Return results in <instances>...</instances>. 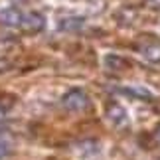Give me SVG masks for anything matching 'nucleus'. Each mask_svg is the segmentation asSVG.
I'll list each match as a JSON object with an SVG mask.
<instances>
[{"label":"nucleus","mask_w":160,"mask_h":160,"mask_svg":"<svg viewBox=\"0 0 160 160\" xmlns=\"http://www.w3.org/2000/svg\"><path fill=\"white\" fill-rule=\"evenodd\" d=\"M6 113H8V105H2V103H0V121L6 119Z\"/></svg>","instance_id":"9d476101"},{"label":"nucleus","mask_w":160,"mask_h":160,"mask_svg":"<svg viewBox=\"0 0 160 160\" xmlns=\"http://www.w3.org/2000/svg\"><path fill=\"white\" fill-rule=\"evenodd\" d=\"M61 105H63L65 111H69V113H81V111H85L91 105V101H89V97L83 89H71L63 95Z\"/></svg>","instance_id":"f257e3e1"},{"label":"nucleus","mask_w":160,"mask_h":160,"mask_svg":"<svg viewBox=\"0 0 160 160\" xmlns=\"http://www.w3.org/2000/svg\"><path fill=\"white\" fill-rule=\"evenodd\" d=\"M14 150V137L8 131H0V160L10 156Z\"/></svg>","instance_id":"0eeeda50"},{"label":"nucleus","mask_w":160,"mask_h":160,"mask_svg":"<svg viewBox=\"0 0 160 160\" xmlns=\"http://www.w3.org/2000/svg\"><path fill=\"white\" fill-rule=\"evenodd\" d=\"M142 4L146 6V8H150V10L160 12V0H142Z\"/></svg>","instance_id":"1a4fd4ad"},{"label":"nucleus","mask_w":160,"mask_h":160,"mask_svg":"<svg viewBox=\"0 0 160 160\" xmlns=\"http://www.w3.org/2000/svg\"><path fill=\"white\" fill-rule=\"evenodd\" d=\"M46 28V18L40 14V12H26L22 16L20 22V30L26 34H38Z\"/></svg>","instance_id":"7ed1b4c3"},{"label":"nucleus","mask_w":160,"mask_h":160,"mask_svg":"<svg viewBox=\"0 0 160 160\" xmlns=\"http://www.w3.org/2000/svg\"><path fill=\"white\" fill-rule=\"evenodd\" d=\"M83 24V18H65L63 22L59 24V28L61 30H75V28H79Z\"/></svg>","instance_id":"6e6552de"},{"label":"nucleus","mask_w":160,"mask_h":160,"mask_svg":"<svg viewBox=\"0 0 160 160\" xmlns=\"http://www.w3.org/2000/svg\"><path fill=\"white\" fill-rule=\"evenodd\" d=\"M154 138H156L158 142H160V125H158V127L154 128Z\"/></svg>","instance_id":"9b49d317"},{"label":"nucleus","mask_w":160,"mask_h":160,"mask_svg":"<svg viewBox=\"0 0 160 160\" xmlns=\"http://www.w3.org/2000/svg\"><path fill=\"white\" fill-rule=\"evenodd\" d=\"M140 53L144 55L148 61H160V42H156V40H152V42H148V44H142L140 46Z\"/></svg>","instance_id":"423d86ee"},{"label":"nucleus","mask_w":160,"mask_h":160,"mask_svg":"<svg viewBox=\"0 0 160 160\" xmlns=\"http://www.w3.org/2000/svg\"><path fill=\"white\" fill-rule=\"evenodd\" d=\"M103 65H105V69L107 71H122V69H127L128 67V61L125 58H121V55H115V53H111L107 55L105 59H103Z\"/></svg>","instance_id":"39448f33"},{"label":"nucleus","mask_w":160,"mask_h":160,"mask_svg":"<svg viewBox=\"0 0 160 160\" xmlns=\"http://www.w3.org/2000/svg\"><path fill=\"white\" fill-rule=\"evenodd\" d=\"M105 115L109 122L113 125L115 128H125L128 127V115H127V109L117 101H109L107 107H105Z\"/></svg>","instance_id":"f03ea898"},{"label":"nucleus","mask_w":160,"mask_h":160,"mask_svg":"<svg viewBox=\"0 0 160 160\" xmlns=\"http://www.w3.org/2000/svg\"><path fill=\"white\" fill-rule=\"evenodd\" d=\"M22 16L24 12H20L18 8H6L0 12V22L4 24V26H10V28H20V22H22Z\"/></svg>","instance_id":"20e7f679"}]
</instances>
